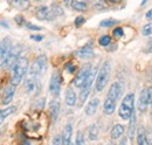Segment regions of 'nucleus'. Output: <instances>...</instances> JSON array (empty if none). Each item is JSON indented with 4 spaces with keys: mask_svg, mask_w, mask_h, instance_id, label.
<instances>
[{
    "mask_svg": "<svg viewBox=\"0 0 152 145\" xmlns=\"http://www.w3.org/2000/svg\"><path fill=\"white\" fill-rule=\"evenodd\" d=\"M28 68V61L26 57L20 56L18 61L15 62V64L13 66V72H12V84L13 86H18L20 82L22 81V78L25 77L26 72Z\"/></svg>",
    "mask_w": 152,
    "mask_h": 145,
    "instance_id": "f257e3e1",
    "label": "nucleus"
},
{
    "mask_svg": "<svg viewBox=\"0 0 152 145\" xmlns=\"http://www.w3.org/2000/svg\"><path fill=\"white\" fill-rule=\"evenodd\" d=\"M110 72H111V67H110V62L105 61L99 72L97 74V78H96V91H102L105 86L108 84L109 82V78H110Z\"/></svg>",
    "mask_w": 152,
    "mask_h": 145,
    "instance_id": "f03ea898",
    "label": "nucleus"
},
{
    "mask_svg": "<svg viewBox=\"0 0 152 145\" xmlns=\"http://www.w3.org/2000/svg\"><path fill=\"white\" fill-rule=\"evenodd\" d=\"M133 108H134V95L130 92L124 97L119 107V110H118L119 117L123 119H130L131 115L133 114Z\"/></svg>",
    "mask_w": 152,
    "mask_h": 145,
    "instance_id": "7ed1b4c3",
    "label": "nucleus"
},
{
    "mask_svg": "<svg viewBox=\"0 0 152 145\" xmlns=\"http://www.w3.org/2000/svg\"><path fill=\"white\" fill-rule=\"evenodd\" d=\"M46 69H47V56L46 55H39L32 64L31 75H32V77L38 78L39 76H41L46 72Z\"/></svg>",
    "mask_w": 152,
    "mask_h": 145,
    "instance_id": "20e7f679",
    "label": "nucleus"
},
{
    "mask_svg": "<svg viewBox=\"0 0 152 145\" xmlns=\"http://www.w3.org/2000/svg\"><path fill=\"white\" fill-rule=\"evenodd\" d=\"M96 74H97V69H96V68H91V72L89 74L88 78L86 80L84 84L81 87V92H80V103H81V104H83V103L86 102V100L88 98V95H89V92H90L91 84L94 83Z\"/></svg>",
    "mask_w": 152,
    "mask_h": 145,
    "instance_id": "39448f33",
    "label": "nucleus"
},
{
    "mask_svg": "<svg viewBox=\"0 0 152 145\" xmlns=\"http://www.w3.org/2000/svg\"><path fill=\"white\" fill-rule=\"evenodd\" d=\"M20 52H21V47L20 45H15V46H12L10 53L7 55L5 62H4V67L5 68H11L15 64V62L18 61V59L20 57Z\"/></svg>",
    "mask_w": 152,
    "mask_h": 145,
    "instance_id": "423d86ee",
    "label": "nucleus"
},
{
    "mask_svg": "<svg viewBox=\"0 0 152 145\" xmlns=\"http://www.w3.org/2000/svg\"><path fill=\"white\" fill-rule=\"evenodd\" d=\"M12 46H13V45H12V39H11L10 36L5 37V39L0 42V66L4 64V62H5L6 57H7V55H8L11 48H12Z\"/></svg>",
    "mask_w": 152,
    "mask_h": 145,
    "instance_id": "0eeeda50",
    "label": "nucleus"
},
{
    "mask_svg": "<svg viewBox=\"0 0 152 145\" xmlns=\"http://www.w3.org/2000/svg\"><path fill=\"white\" fill-rule=\"evenodd\" d=\"M90 72H91V66H90V64H86V66L78 72V74L76 75L75 80H74V84H75V87L81 88V87L84 84L86 80L88 78V76H89Z\"/></svg>",
    "mask_w": 152,
    "mask_h": 145,
    "instance_id": "6e6552de",
    "label": "nucleus"
},
{
    "mask_svg": "<svg viewBox=\"0 0 152 145\" xmlns=\"http://www.w3.org/2000/svg\"><path fill=\"white\" fill-rule=\"evenodd\" d=\"M60 90H61V76L57 72H54L49 82V91L53 96H58Z\"/></svg>",
    "mask_w": 152,
    "mask_h": 145,
    "instance_id": "1a4fd4ad",
    "label": "nucleus"
},
{
    "mask_svg": "<svg viewBox=\"0 0 152 145\" xmlns=\"http://www.w3.org/2000/svg\"><path fill=\"white\" fill-rule=\"evenodd\" d=\"M121 94H122V84L118 83V82H115L114 84H111L110 89L108 91V97L107 98H109V100L116 102L119 98Z\"/></svg>",
    "mask_w": 152,
    "mask_h": 145,
    "instance_id": "9d476101",
    "label": "nucleus"
},
{
    "mask_svg": "<svg viewBox=\"0 0 152 145\" xmlns=\"http://www.w3.org/2000/svg\"><path fill=\"white\" fill-rule=\"evenodd\" d=\"M35 15H37V18L39 20H54L55 19V17L53 15V13L50 11V8H48L47 6L39 7L37 13H35Z\"/></svg>",
    "mask_w": 152,
    "mask_h": 145,
    "instance_id": "9b49d317",
    "label": "nucleus"
},
{
    "mask_svg": "<svg viewBox=\"0 0 152 145\" xmlns=\"http://www.w3.org/2000/svg\"><path fill=\"white\" fill-rule=\"evenodd\" d=\"M76 55L81 59H88V57H93L94 56V51H93V42L83 46L82 48H80L77 52H76Z\"/></svg>",
    "mask_w": 152,
    "mask_h": 145,
    "instance_id": "f8f14e48",
    "label": "nucleus"
},
{
    "mask_svg": "<svg viewBox=\"0 0 152 145\" xmlns=\"http://www.w3.org/2000/svg\"><path fill=\"white\" fill-rule=\"evenodd\" d=\"M14 94H15V86L11 84L10 87L6 88V90L4 91V96H2V104H10L14 97Z\"/></svg>",
    "mask_w": 152,
    "mask_h": 145,
    "instance_id": "ddd939ff",
    "label": "nucleus"
},
{
    "mask_svg": "<svg viewBox=\"0 0 152 145\" xmlns=\"http://www.w3.org/2000/svg\"><path fill=\"white\" fill-rule=\"evenodd\" d=\"M70 6L73 10L78 12H84L88 10V2L86 0H72Z\"/></svg>",
    "mask_w": 152,
    "mask_h": 145,
    "instance_id": "4468645a",
    "label": "nucleus"
},
{
    "mask_svg": "<svg viewBox=\"0 0 152 145\" xmlns=\"http://www.w3.org/2000/svg\"><path fill=\"white\" fill-rule=\"evenodd\" d=\"M49 111H50V117H52L53 122H55L57 116H58V112H60V103H58V101L54 100V101L50 102V104H49Z\"/></svg>",
    "mask_w": 152,
    "mask_h": 145,
    "instance_id": "2eb2a0df",
    "label": "nucleus"
},
{
    "mask_svg": "<svg viewBox=\"0 0 152 145\" xmlns=\"http://www.w3.org/2000/svg\"><path fill=\"white\" fill-rule=\"evenodd\" d=\"M72 132H73V127H72V124H67L66 127H64V130H63V135H62V142H63V145L70 144Z\"/></svg>",
    "mask_w": 152,
    "mask_h": 145,
    "instance_id": "dca6fc26",
    "label": "nucleus"
},
{
    "mask_svg": "<svg viewBox=\"0 0 152 145\" xmlns=\"http://www.w3.org/2000/svg\"><path fill=\"white\" fill-rule=\"evenodd\" d=\"M98 103H99V100H98V98L91 100V101L87 104V107H86V114H87L88 116L94 115L96 112V110H97V108H98Z\"/></svg>",
    "mask_w": 152,
    "mask_h": 145,
    "instance_id": "f3484780",
    "label": "nucleus"
},
{
    "mask_svg": "<svg viewBox=\"0 0 152 145\" xmlns=\"http://www.w3.org/2000/svg\"><path fill=\"white\" fill-rule=\"evenodd\" d=\"M66 103L69 107H74L76 104V95L73 89L68 88L66 90Z\"/></svg>",
    "mask_w": 152,
    "mask_h": 145,
    "instance_id": "a211bd4d",
    "label": "nucleus"
},
{
    "mask_svg": "<svg viewBox=\"0 0 152 145\" xmlns=\"http://www.w3.org/2000/svg\"><path fill=\"white\" fill-rule=\"evenodd\" d=\"M146 131L143 127H139L137 130V144L138 145H145L146 144Z\"/></svg>",
    "mask_w": 152,
    "mask_h": 145,
    "instance_id": "6ab92c4d",
    "label": "nucleus"
},
{
    "mask_svg": "<svg viewBox=\"0 0 152 145\" xmlns=\"http://www.w3.org/2000/svg\"><path fill=\"white\" fill-rule=\"evenodd\" d=\"M148 101H146V96H145V90L140 92V97H139V102H138V110L140 112H145L148 109Z\"/></svg>",
    "mask_w": 152,
    "mask_h": 145,
    "instance_id": "aec40b11",
    "label": "nucleus"
},
{
    "mask_svg": "<svg viewBox=\"0 0 152 145\" xmlns=\"http://www.w3.org/2000/svg\"><path fill=\"white\" fill-rule=\"evenodd\" d=\"M17 111V108L15 107H8V108L4 109V110H0V124L8 117L11 116L12 114H14Z\"/></svg>",
    "mask_w": 152,
    "mask_h": 145,
    "instance_id": "412c9836",
    "label": "nucleus"
},
{
    "mask_svg": "<svg viewBox=\"0 0 152 145\" xmlns=\"http://www.w3.org/2000/svg\"><path fill=\"white\" fill-rule=\"evenodd\" d=\"M103 109H104V112H105L107 115H111V114H114L115 109H116V102L111 101V100H109V98H107L105 102H104Z\"/></svg>",
    "mask_w": 152,
    "mask_h": 145,
    "instance_id": "4be33fe9",
    "label": "nucleus"
},
{
    "mask_svg": "<svg viewBox=\"0 0 152 145\" xmlns=\"http://www.w3.org/2000/svg\"><path fill=\"white\" fill-rule=\"evenodd\" d=\"M123 132H124V127H123V125H121V124H116V125L113 127V130H111V138H113V139L119 138V137L123 135Z\"/></svg>",
    "mask_w": 152,
    "mask_h": 145,
    "instance_id": "5701e85b",
    "label": "nucleus"
},
{
    "mask_svg": "<svg viewBox=\"0 0 152 145\" xmlns=\"http://www.w3.org/2000/svg\"><path fill=\"white\" fill-rule=\"evenodd\" d=\"M12 2L15 7H18L20 10H28L31 6L29 0H12Z\"/></svg>",
    "mask_w": 152,
    "mask_h": 145,
    "instance_id": "b1692460",
    "label": "nucleus"
},
{
    "mask_svg": "<svg viewBox=\"0 0 152 145\" xmlns=\"http://www.w3.org/2000/svg\"><path fill=\"white\" fill-rule=\"evenodd\" d=\"M37 84H38V82H37L35 77H31L29 80H27L26 81V90H27V92H33L37 88Z\"/></svg>",
    "mask_w": 152,
    "mask_h": 145,
    "instance_id": "393cba45",
    "label": "nucleus"
},
{
    "mask_svg": "<svg viewBox=\"0 0 152 145\" xmlns=\"http://www.w3.org/2000/svg\"><path fill=\"white\" fill-rule=\"evenodd\" d=\"M136 131V115L133 112L130 117V125H129V138L133 139V135Z\"/></svg>",
    "mask_w": 152,
    "mask_h": 145,
    "instance_id": "a878e982",
    "label": "nucleus"
},
{
    "mask_svg": "<svg viewBox=\"0 0 152 145\" xmlns=\"http://www.w3.org/2000/svg\"><path fill=\"white\" fill-rule=\"evenodd\" d=\"M88 135H89L90 141H96L98 137V127L96 125H90L88 129Z\"/></svg>",
    "mask_w": 152,
    "mask_h": 145,
    "instance_id": "bb28decb",
    "label": "nucleus"
},
{
    "mask_svg": "<svg viewBox=\"0 0 152 145\" xmlns=\"http://www.w3.org/2000/svg\"><path fill=\"white\" fill-rule=\"evenodd\" d=\"M50 11H52V13H53V15H54L55 18H57V17H60V15L63 14V10H62L58 5H56V4H53V5H52Z\"/></svg>",
    "mask_w": 152,
    "mask_h": 145,
    "instance_id": "cd10ccee",
    "label": "nucleus"
},
{
    "mask_svg": "<svg viewBox=\"0 0 152 145\" xmlns=\"http://www.w3.org/2000/svg\"><path fill=\"white\" fill-rule=\"evenodd\" d=\"M75 145H86V141H84V135H83V132H82V131H78V132H77Z\"/></svg>",
    "mask_w": 152,
    "mask_h": 145,
    "instance_id": "c85d7f7f",
    "label": "nucleus"
},
{
    "mask_svg": "<svg viewBox=\"0 0 152 145\" xmlns=\"http://www.w3.org/2000/svg\"><path fill=\"white\" fill-rule=\"evenodd\" d=\"M116 23H117V21L114 20V19H107V20L101 21V26L102 27H111V26H114Z\"/></svg>",
    "mask_w": 152,
    "mask_h": 145,
    "instance_id": "c756f323",
    "label": "nucleus"
},
{
    "mask_svg": "<svg viewBox=\"0 0 152 145\" xmlns=\"http://www.w3.org/2000/svg\"><path fill=\"white\" fill-rule=\"evenodd\" d=\"M110 42H111V37L109 35H103L99 37V45H101V46H104V47H105V46H108Z\"/></svg>",
    "mask_w": 152,
    "mask_h": 145,
    "instance_id": "7c9ffc66",
    "label": "nucleus"
},
{
    "mask_svg": "<svg viewBox=\"0 0 152 145\" xmlns=\"http://www.w3.org/2000/svg\"><path fill=\"white\" fill-rule=\"evenodd\" d=\"M144 90H145V96H146L148 104L150 105L152 103V87H148V88H145Z\"/></svg>",
    "mask_w": 152,
    "mask_h": 145,
    "instance_id": "2f4dec72",
    "label": "nucleus"
},
{
    "mask_svg": "<svg viewBox=\"0 0 152 145\" xmlns=\"http://www.w3.org/2000/svg\"><path fill=\"white\" fill-rule=\"evenodd\" d=\"M142 33H143V35H151L152 34V23H149V25H146V26H144L143 27V29H142Z\"/></svg>",
    "mask_w": 152,
    "mask_h": 145,
    "instance_id": "473e14b6",
    "label": "nucleus"
},
{
    "mask_svg": "<svg viewBox=\"0 0 152 145\" xmlns=\"http://www.w3.org/2000/svg\"><path fill=\"white\" fill-rule=\"evenodd\" d=\"M113 34H114L115 37H122L123 34H124V32H123V28H121V27H117V28H115L114 32H113Z\"/></svg>",
    "mask_w": 152,
    "mask_h": 145,
    "instance_id": "72a5a7b5",
    "label": "nucleus"
},
{
    "mask_svg": "<svg viewBox=\"0 0 152 145\" xmlns=\"http://www.w3.org/2000/svg\"><path fill=\"white\" fill-rule=\"evenodd\" d=\"M84 21H86V19L83 18V17H77V18L75 19V26L76 27H80V26H82L83 23H84Z\"/></svg>",
    "mask_w": 152,
    "mask_h": 145,
    "instance_id": "f704fd0d",
    "label": "nucleus"
},
{
    "mask_svg": "<svg viewBox=\"0 0 152 145\" xmlns=\"http://www.w3.org/2000/svg\"><path fill=\"white\" fill-rule=\"evenodd\" d=\"M26 26H27L28 29H32V31H40V29H41V27L35 26V25H33V23H31V22H27Z\"/></svg>",
    "mask_w": 152,
    "mask_h": 145,
    "instance_id": "c9c22d12",
    "label": "nucleus"
},
{
    "mask_svg": "<svg viewBox=\"0 0 152 145\" xmlns=\"http://www.w3.org/2000/svg\"><path fill=\"white\" fill-rule=\"evenodd\" d=\"M53 145H63V142H62V137H60V136H56V137H54V139H53Z\"/></svg>",
    "mask_w": 152,
    "mask_h": 145,
    "instance_id": "e433bc0d",
    "label": "nucleus"
},
{
    "mask_svg": "<svg viewBox=\"0 0 152 145\" xmlns=\"http://www.w3.org/2000/svg\"><path fill=\"white\" fill-rule=\"evenodd\" d=\"M66 69L70 72V74H73V72H75V66L73 63H67L66 64Z\"/></svg>",
    "mask_w": 152,
    "mask_h": 145,
    "instance_id": "4c0bfd02",
    "label": "nucleus"
},
{
    "mask_svg": "<svg viewBox=\"0 0 152 145\" xmlns=\"http://www.w3.org/2000/svg\"><path fill=\"white\" fill-rule=\"evenodd\" d=\"M146 144L148 145H152V133L150 131H146Z\"/></svg>",
    "mask_w": 152,
    "mask_h": 145,
    "instance_id": "58836bf2",
    "label": "nucleus"
},
{
    "mask_svg": "<svg viewBox=\"0 0 152 145\" xmlns=\"http://www.w3.org/2000/svg\"><path fill=\"white\" fill-rule=\"evenodd\" d=\"M14 20H15V22H17V23H18L19 26H22V25L25 23V20H23V17H21V15H17Z\"/></svg>",
    "mask_w": 152,
    "mask_h": 145,
    "instance_id": "ea45409f",
    "label": "nucleus"
},
{
    "mask_svg": "<svg viewBox=\"0 0 152 145\" xmlns=\"http://www.w3.org/2000/svg\"><path fill=\"white\" fill-rule=\"evenodd\" d=\"M31 39L34 40V41H41V40L43 39V36L42 35H32L31 36Z\"/></svg>",
    "mask_w": 152,
    "mask_h": 145,
    "instance_id": "a19ab883",
    "label": "nucleus"
},
{
    "mask_svg": "<svg viewBox=\"0 0 152 145\" xmlns=\"http://www.w3.org/2000/svg\"><path fill=\"white\" fill-rule=\"evenodd\" d=\"M145 18L148 19V20H152V8L150 11H148V13L145 14Z\"/></svg>",
    "mask_w": 152,
    "mask_h": 145,
    "instance_id": "79ce46f5",
    "label": "nucleus"
},
{
    "mask_svg": "<svg viewBox=\"0 0 152 145\" xmlns=\"http://www.w3.org/2000/svg\"><path fill=\"white\" fill-rule=\"evenodd\" d=\"M148 52H149V53H152V40L149 42V45H148Z\"/></svg>",
    "mask_w": 152,
    "mask_h": 145,
    "instance_id": "37998d69",
    "label": "nucleus"
},
{
    "mask_svg": "<svg viewBox=\"0 0 152 145\" xmlns=\"http://www.w3.org/2000/svg\"><path fill=\"white\" fill-rule=\"evenodd\" d=\"M119 145H128V139H126V138H123V139L121 141Z\"/></svg>",
    "mask_w": 152,
    "mask_h": 145,
    "instance_id": "c03bdc74",
    "label": "nucleus"
},
{
    "mask_svg": "<svg viewBox=\"0 0 152 145\" xmlns=\"http://www.w3.org/2000/svg\"><path fill=\"white\" fill-rule=\"evenodd\" d=\"M149 78H150V81L152 82V70L150 72V74H149Z\"/></svg>",
    "mask_w": 152,
    "mask_h": 145,
    "instance_id": "a18cd8bd",
    "label": "nucleus"
},
{
    "mask_svg": "<svg viewBox=\"0 0 152 145\" xmlns=\"http://www.w3.org/2000/svg\"><path fill=\"white\" fill-rule=\"evenodd\" d=\"M109 1H110V2H113V4H116L118 0H109Z\"/></svg>",
    "mask_w": 152,
    "mask_h": 145,
    "instance_id": "49530a36",
    "label": "nucleus"
},
{
    "mask_svg": "<svg viewBox=\"0 0 152 145\" xmlns=\"http://www.w3.org/2000/svg\"><path fill=\"white\" fill-rule=\"evenodd\" d=\"M64 1H66V4H69V1L72 2V0H64Z\"/></svg>",
    "mask_w": 152,
    "mask_h": 145,
    "instance_id": "de8ad7c7",
    "label": "nucleus"
},
{
    "mask_svg": "<svg viewBox=\"0 0 152 145\" xmlns=\"http://www.w3.org/2000/svg\"><path fill=\"white\" fill-rule=\"evenodd\" d=\"M69 145H73V144H72V143H70V144H69Z\"/></svg>",
    "mask_w": 152,
    "mask_h": 145,
    "instance_id": "09e8293b",
    "label": "nucleus"
}]
</instances>
